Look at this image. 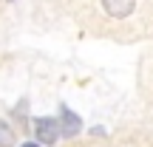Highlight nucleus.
Instances as JSON below:
<instances>
[{"mask_svg":"<svg viewBox=\"0 0 153 147\" xmlns=\"http://www.w3.org/2000/svg\"><path fill=\"white\" fill-rule=\"evenodd\" d=\"M34 139L40 144H57L60 142V122L51 116H37L34 119Z\"/></svg>","mask_w":153,"mask_h":147,"instance_id":"1","label":"nucleus"},{"mask_svg":"<svg viewBox=\"0 0 153 147\" xmlns=\"http://www.w3.org/2000/svg\"><path fill=\"white\" fill-rule=\"evenodd\" d=\"M79 130H82V119L68 105H60V136L74 139V136H79Z\"/></svg>","mask_w":153,"mask_h":147,"instance_id":"2","label":"nucleus"},{"mask_svg":"<svg viewBox=\"0 0 153 147\" xmlns=\"http://www.w3.org/2000/svg\"><path fill=\"white\" fill-rule=\"evenodd\" d=\"M102 9L111 17H128L136 9V0H102Z\"/></svg>","mask_w":153,"mask_h":147,"instance_id":"3","label":"nucleus"},{"mask_svg":"<svg viewBox=\"0 0 153 147\" xmlns=\"http://www.w3.org/2000/svg\"><path fill=\"white\" fill-rule=\"evenodd\" d=\"M17 144V136H14V127L0 122V147H14Z\"/></svg>","mask_w":153,"mask_h":147,"instance_id":"4","label":"nucleus"},{"mask_svg":"<svg viewBox=\"0 0 153 147\" xmlns=\"http://www.w3.org/2000/svg\"><path fill=\"white\" fill-rule=\"evenodd\" d=\"M91 136H94V139H97V136H105V127H97V125H94V127H91Z\"/></svg>","mask_w":153,"mask_h":147,"instance_id":"5","label":"nucleus"},{"mask_svg":"<svg viewBox=\"0 0 153 147\" xmlns=\"http://www.w3.org/2000/svg\"><path fill=\"white\" fill-rule=\"evenodd\" d=\"M20 147H40V142H26V144H20Z\"/></svg>","mask_w":153,"mask_h":147,"instance_id":"6","label":"nucleus"}]
</instances>
